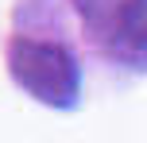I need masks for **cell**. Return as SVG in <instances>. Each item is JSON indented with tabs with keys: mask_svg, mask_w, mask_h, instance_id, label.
Wrapping results in <instances>:
<instances>
[{
	"mask_svg": "<svg viewBox=\"0 0 147 143\" xmlns=\"http://www.w3.org/2000/svg\"><path fill=\"white\" fill-rule=\"evenodd\" d=\"M8 66L12 77L43 105H58L66 108L78 97V62L66 46L58 43H39V39H16L8 50Z\"/></svg>",
	"mask_w": 147,
	"mask_h": 143,
	"instance_id": "obj_1",
	"label": "cell"
}]
</instances>
